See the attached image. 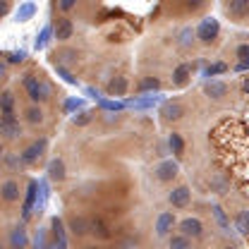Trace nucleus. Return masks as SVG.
<instances>
[{"mask_svg": "<svg viewBox=\"0 0 249 249\" xmlns=\"http://www.w3.org/2000/svg\"><path fill=\"white\" fill-rule=\"evenodd\" d=\"M2 74H5V65H0V77H2Z\"/></svg>", "mask_w": 249, "mask_h": 249, "instance_id": "obj_48", "label": "nucleus"}, {"mask_svg": "<svg viewBox=\"0 0 249 249\" xmlns=\"http://www.w3.org/2000/svg\"><path fill=\"white\" fill-rule=\"evenodd\" d=\"M7 12H10V2L7 0H0V17L7 15Z\"/></svg>", "mask_w": 249, "mask_h": 249, "instance_id": "obj_42", "label": "nucleus"}, {"mask_svg": "<svg viewBox=\"0 0 249 249\" xmlns=\"http://www.w3.org/2000/svg\"><path fill=\"white\" fill-rule=\"evenodd\" d=\"M168 144H170V151H173L175 156H182V154H185V139H182L178 132H173V134H170Z\"/></svg>", "mask_w": 249, "mask_h": 249, "instance_id": "obj_23", "label": "nucleus"}, {"mask_svg": "<svg viewBox=\"0 0 249 249\" xmlns=\"http://www.w3.org/2000/svg\"><path fill=\"white\" fill-rule=\"evenodd\" d=\"M48 196H51L48 182H46V180H38V199H36V206H34L36 213H43V209H46V204H48Z\"/></svg>", "mask_w": 249, "mask_h": 249, "instance_id": "obj_17", "label": "nucleus"}, {"mask_svg": "<svg viewBox=\"0 0 249 249\" xmlns=\"http://www.w3.org/2000/svg\"><path fill=\"white\" fill-rule=\"evenodd\" d=\"M101 103V108H106V110H123L127 103H120V101H108V98H101L98 101Z\"/></svg>", "mask_w": 249, "mask_h": 249, "instance_id": "obj_34", "label": "nucleus"}, {"mask_svg": "<svg viewBox=\"0 0 249 249\" xmlns=\"http://www.w3.org/2000/svg\"><path fill=\"white\" fill-rule=\"evenodd\" d=\"M228 10H230L232 15L242 17V15L249 12V0H230V2H228Z\"/></svg>", "mask_w": 249, "mask_h": 249, "instance_id": "obj_24", "label": "nucleus"}, {"mask_svg": "<svg viewBox=\"0 0 249 249\" xmlns=\"http://www.w3.org/2000/svg\"><path fill=\"white\" fill-rule=\"evenodd\" d=\"M60 58H62V60H67V62H72V60H74V51H65Z\"/></svg>", "mask_w": 249, "mask_h": 249, "instance_id": "obj_44", "label": "nucleus"}, {"mask_svg": "<svg viewBox=\"0 0 249 249\" xmlns=\"http://www.w3.org/2000/svg\"><path fill=\"white\" fill-rule=\"evenodd\" d=\"M0 132H2L7 139H17V137H22V124H19V120L15 118V113H5V115H0Z\"/></svg>", "mask_w": 249, "mask_h": 249, "instance_id": "obj_3", "label": "nucleus"}, {"mask_svg": "<svg viewBox=\"0 0 249 249\" xmlns=\"http://www.w3.org/2000/svg\"><path fill=\"white\" fill-rule=\"evenodd\" d=\"M74 5H77L74 0H62V2H60V10H72Z\"/></svg>", "mask_w": 249, "mask_h": 249, "instance_id": "obj_43", "label": "nucleus"}, {"mask_svg": "<svg viewBox=\"0 0 249 249\" xmlns=\"http://www.w3.org/2000/svg\"><path fill=\"white\" fill-rule=\"evenodd\" d=\"M160 115H163L165 123H175V120H180V118L185 115V106L178 103V101H168V103H163Z\"/></svg>", "mask_w": 249, "mask_h": 249, "instance_id": "obj_6", "label": "nucleus"}, {"mask_svg": "<svg viewBox=\"0 0 249 249\" xmlns=\"http://www.w3.org/2000/svg\"><path fill=\"white\" fill-rule=\"evenodd\" d=\"M189 74H192V65H187V62L178 65L175 72H173V84H175V87H185L187 79H189Z\"/></svg>", "mask_w": 249, "mask_h": 249, "instance_id": "obj_19", "label": "nucleus"}, {"mask_svg": "<svg viewBox=\"0 0 249 249\" xmlns=\"http://www.w3.org/2000/svg\"><path fill=\"white\" fill-rule=\"evenodd\" d=\"M72 123L77 124V127H84V124H89V123H91V113L82 110L79 115H74V118H72Z\"/></svg>", "mask_w": 249, "mask_h": 249, "instance_id": "obj_37", "label": "nucleus"}, {"mask_svg": "<svg viewBox=\"0 0 249 249\" xmlns=\"http://www.w3.org/2000/svg\"><path fill=\"white\" fill-rule=\"evenodd\" d=\"M218 31H220V24H218L216 17H204L201 24L196 27V38L209 46V43H213L218 38Z\"/></svg>", "mask_w": 249, "mask_h": 249, "instance_id": "obj_2", "label": "nucleus"}, {"mask_svg": "<svg viewBox=\"0 0 249 249\" xmlns=\"http://www.w3.org/2000/svg\"><path fill=\"white\" fill-rule=\"evenodd\" d=\"M0 154H2V144H0Z\"/></svg>", "mask_w": 249, "mask_h": 249, "instance_id": "obj_50", "label": "nucleus"}, {"mask_svg": "<svg viewBox=\"0 0 249 249\" xmlns=\"http://www.w3.org/2000/svg\"><path fill=\"white\" fill-rule=\"evenodd\" d=\"M0 196H2L5 201H10V204L17 201V199H19V185H17L15 180H7L5 185L0 187Z\"/></svg>", "mask_w": 249, "mask_h": 249, "instance_id": "obj_18", "label": "nucleus"}, {"mask_svg": "<svg viewBox=\"0 0 249 249\" xmlns=\"http://www.w3.org/2000/svg\"><path fill=\"white\" fill-rule=\"evenodd\" d=\"M192 36H194L192 29H182V34H180V46H189L192 43Z\"/></svg>", "mask_w": 249, "mask_h": 249, "instance_id": "obj_41", "label": "nucleus"}, {"mask_svg": "<svg viewBox=\"0 0 249 249\" xmlns=\"http://www.w3.org/2000/svg\"><path fill=\"white\" fill-rule=\"evenodd\" d=\"M245 70H249V62H240L237 65V72H245Z\"/></svg>", "mask_w": 249, "mask_h": 249, "instance_id": "obj_46", "label": "nucleus"}, {"mask_svg": "<svg viewBox=\"0 0 249 249\" xmlns=\"http://www.w3.org/2000/svg\"><path fill=\"white\" fill-rule=\"evenodd\" d=\"M235 228H237V232H240V235H249V209H247V211H240V213H237Z\"/></svg>", "mask_w": 249, "mask_h": 249, "instance_id": "obj_27", "label": "nucleus"}, {"mask_svg": "<svg viewBox=\"0 0 249 249\" xmlns=\"http://www.w3.org/2000/svg\"><path fill=\"white\" fill-rule=\"evenodd\" d=\"M34 15H36V5H34V2H22V5L17 7V12H15V19H17V22H29Z\"/></svg>", "mask_w": 249, "mask_h": 249, "instance_id": "obj_20", "label": "nucleus"}, {"mask_svg": "<svg viewBox=\"0 0 249 249\" xmlns=\"http://www.w3.org/2000/svg\"><path fill=\"white\" fill-rule=\"evenodd\" d=\"M178 173H180V165H178V160H173V158L160 160L158 168H156V178H158L160 182H170V180H175Z\"/></svg>", "mask_w": 249, "mask_h": 249, "instance_id": "obj_5", "label": "nucleus"}, {"mask_svg": "<svg viewBox=\"0 0 249 249\" xmlns=\"http://www.w3.org/2000/svg\"><path fill=\"white\" fill-rule=\"evenodd\" d=\"M124 91H127V79L124 77H115V79L108 82V93L110 96H124Z\"/></svg>", "mask_w": 249, "mask_h": 249, "instance_id": "obj_22", "label": "nucleus"}, {"mask_svg": "<svg viewBox=\"0 0 249 249\" xmlns=\"http://www.w3.org/2000/svg\"><path fill=\"white\" fill-rule=\"evenodd\" d=\"M48 232H46V228H38V232H36V240H34V249H48Z\"/></svg>", "mask_w": 249, "mask_h": 249, "instance_id": "obj_29", "label": "nucleus"}, {"mask_svg": "<svg viewBox=\"0 0 249 249\" xmlns=\"http://www.w3.org/2000/svg\"><path fill=\"white\" fill-rule=\"evenodd\" d=\"M51 235H53V245L58 249H67V235H65V225L58 216L51 220Z\"/></svg>", "mask_w": 249, "mask_h": 249, "instance_id": "obj_7", "label": "nucleus"}, {"mask_svg": "<svg viewBox=\"0 0 249 249\" xmlns=\"http://www.w3.org/2000/svg\"><path fill=\"white\" fill-rule=\"evenodd\" d=\"M180 232H182L185 237H201L204 225H201L199 218H185V220L180 223Z\"/></svg>", "mask_w": 249, "mask_h": 249, "instance_id": "obj_8", "label": "nucleus"}, {"mask_svg": "<svg viewBox=\"0 0 249 249\" xmlns=\"http://www.w3.org/2000/svg\"><path fill=\"white\" fill-rule=\"evenodd\" d=\"M29 245V235H27V230L19 225V228H15L12 230V235H10V247L12 249H24Z\"/></svg>", "mask_w": 249, "mask_h": 249, "instance_id": "obj_16", "label": "nucleus"}, {"mask_svg": "<svg viewBox=\"0 0 249 249\" xmlns=\"http://www.w3.org/2000/svg\"><path fill=\"white\" fill-rule=\"evenodd\" d=\"M0 113L5 115V113H15V96L10 91L0 93Z\"/></svg>", "mask_w": 249, "mask_h": 249, "instance_id": "obj_25", "label": "nucleus"}, {"mask_svg": "<svg viewBox=\"0 0 249 249\" xmlns=\"http://www.w3.org/2000/svg\"><path fill=\"white\" fill-rule=\"evenodd\" d=\"M27 120H29L31 124H38L41 120H43V110L36 108V106H31L29 110H27Z\"/></svg>", "mask_w": 249, "mask_h": 249, "instance_id": "obj_33", "label": "nucleus"}, {"mask_svg": "<svg viewBox=\"0 0 249 249\" xmlns=\"http://www.w3.org/2000/svg\"><path fill=\"white\" fill-rule=\"evenodd\" d=\"M70 230H72V235H77V237H82V235H87V232H91V223H89L87 218L72 216V218H70Z\"/></svg>", "mask_w": 249, "mask_h": 249, "instance_id": "obj_13", "label": "nucleus"}, {"mask_svg": "<svg viewBox=\"0 0 249 249\" xmlns=\"http://www.w3.org/2000/svg\"><path fill=\"white\" fill-rule=\"evenodd\" d=\"M46 173H48V180H53V182H62L65 175H67V173H65V163H62L60 158H53V160L48 163V170H46Z\"/></svg>", "mask_w": 249, "mask_h": 249, "instance_id": "obj_12", "label": "nucleus"}, {"mask_svg": "<svg viewBox=\"0 0 249 249\" xmlns=\"http://www.w3.org/2000/svg\"><path fill=\"white\" fill-rule=\"evenodd\" d=\"M160 101H163L160 93H149V96H144V98H134V101H129L127 106H129V108H137V110H149V108L158 106Z\"/></svg>", "mask_w": 249, "mask_h": 249, "instance_id": "obj_9", "label": "nucleus"}, {"mask_svg": "<svg viewBox=\"0 0 249 249\" xmlns=\"http://www.w3.org/2000/svg\"><path fill=\"white\" fill-rule=\"evenodd\" d=\"M168 199H170V204H173L175 209H182V206L189 204V189H187V187H175Z\"/></svg>", "mask_w": 249, "mask_h": 249, "instance_id": "obj_14", "label": "nucleus"}, {"mask_svg": "<svg viewBox=\"0 0 249 249\" xmlns=\"http://www.w3.org/2000/svg\"><path fill=\"white\" fill-rule=\"evenodd\" d=\"M225 249H235V247H225Z\"/></svg>", "mask_w": 249, "mask_h": 249, "instance_id": "obj_51", "label": "nucleus"}, {"mask_svg": "<svg viewBox=\"0 0 249 249\" xmlns=\"http://www.w3.org/2000/svg\"><path fill=\"white\" fill-rule=\"evenodd\" d=\"M46 146H48V142L46 139H36L31 146H27L24 151H22V163L24 165H34V163H38L41 160V156L46 151Z\"/></svg>", "mask_w": 249, "mask_h": 249, "instance_id": "obj_4", "label": "nucleus"}, {"mask_svg": "<svg viewBox=\"0 0 249 249\" xmlns=\"http://www.w3.org/2000/svg\"><path fill=\"white\" fill-rule=\"evenodd\" d=\"M158 89H160V82H158V79H156V77H144V79H142V82H139V91L142 93H146V91H158Z\"/></svg>", "mask_w": 249, "mask_h": 249, "instance_id": "obj_28", "label": "nucleus"}, {"mask_svg": "<svg viewBox=\"0 0 249 249\" xmlns=\"http://www.w3.org/2000/svg\"><path fill=\"white\" fill-rule=\"evenodd\" d=\"M170 249H192V240L185 235H175L170 240Z\"/></svg>", "mask_w": 249, "mask_h": 249, "instance_id": "obj_30", "label": "nucleus"}, {"mask_svg": "<svg viewBox=\"0 0 249 249\" xmlns=\"http://www.w3.org/2000/svg\"><path fill=\"white\" fill-rule=\"evenodd\" d=\"M24 58H27V53H24V51H12V53L7 55V60L12 62V65H17V62H24Z\"/></svg>", "mask_w": 249, "mask_h": 249, "instance_id": "obj_38", "label": "nucleus"}, {"mask_svg": "<svg viewBox=\"0 0 249 249\" xmlns=\"http://www.w3.org/2000/svg\"><path fill=\"white\" fill-rule=\"evenodd\" d=\"M36 199H38V182L31 180L29 189H27V201H24V218L31 216V211H34V206H36Z\"/></svg>", "mask_w": 249, "mask_h": 249, "instance_id": "obj_15", "label": "nucleus"}, {"mask_svg": "<svg viewBox=\"0 0 249 249\" xmlns=\"http://www.w3.org/2000/svg\"><path fill=\"white\" fill-rule=\"evenodd\" d=\"M55 67H58V74H60V77L65 79V82H67V84H77V79H74V77H72V74H70V72H67V70H65L62 65H55Z\"/></svg>", "mask_w": 249, "mask_h": 249, "instance_id": "obj_40", "label": "nucleus"}, {"mask_svg": "<svg viewBox=\"0 0 249 249\" xmlns=\"http://www.w3.org/2000/svg\"><path fill=\"white\" fill-rule=\"evenodd\" d=\"M223 72H228V65L225 62H213L204 70V77H216V74H223Z\"/></svg>", "mask_w": 249, "mask_h": 249, "instance_id": "obj_31", "label": "nucleus"}, {"mask_svg": "<svg viewBox=\"0 0 249 249\" xmlns=\"http://www.w3.org/2000/svg\"><path fill=\"white\" fill-rule=\"evenodd\" d=\"M84 249H98V247H84Z\"/></svg>", "mask_w": 249, "mask_h": 249, "instance_id": "obj_49", "label": "nucleus"}, {"mask_svg": "<svg viewBox=\"0 0 249 249\" xmlns=\"http://www.w3.org/2000/svg\"><path fill=\"white\" fill-rule=\"evenodd\" d=\"M51 36H53V27H51V24H46V27L41 29V34L36 36V43H34V46H36V51L46 48V43L51 41Z\"/></svg>", "mask_w": 249, "mask_h": 249, "instance_id": "obj_26", "label": "nucleus"}, {"mask_svg": "<svg viewBox=\"0 0 249 249\" xmlns=\"http://www.w3.org/2000/svg\"><path fill=\"white\" fill-rule=\"evenodd\" d=\"M242 91L249 93V79H245V84H242Z\"/></svg>", "mask_w": 249, "mask_h": 249, "instance_id": "obj_47", "label": "nucleus"}, {"mask_svg": "<svg viewBox=\"0 0 249 249\" xmlns=\"http://www.w3.org/2000/svg\"><path fill=\"white\" fill-rule=\"evenodd\" d=\"M237 58H240V62H249V43L237 46Z\"/></svg>", "mask_w": 249, "mask_h": 249, "instance_id": "obj_39", "label": "nucleus"}, {"mask_svg": "<svg viewBox=\"0 0 249 249\" xmlns=\"http://www.w3.org/2000/svg\"><path fill=\"white\" fill-rule=\"evenodd\" d=\"M204 91L209 93L211 98H223V96L228 93V87H225L223 82H216V79H211V82H206Z\"/></svg>", "mask_w": 249, "mask_h": 249, "instance_id": "obj_21", "label": "nucleus"}, {"mask_svg": "<svg viewBox=\"0 0 249 249\" xmlns=\"http://www.w3.org/2000/svg\"><path fill=\"white\" fill-rule=\"evenodd\" d=\"M72 31H74L72 19L62 17V19H58V24L53 27V36H55L58 41H67V38H72Z\"/></svg>", "mask_w": 249, "mask_h": 249, "instance_id": "obj_10", "label": "nucleus"}, {"mask_svg": "<svg viewBox=\"0 0 249 249\" xmlns=\"http://www.w3.org/2000/svg\"><path fill=\"white\" fill-rule=\"evenodd\" d=\"M87 93H89L91 98H98V101H101V96H98V91H96L93 87H87Z\"/></svg>", "mask_w": 249, "mask_h": 249, "instance_id": "obj_45", "label": "nucleus"}, {"mask_svg": "<svg viewBox=\"0 0 249 249\" xmlns=\"http://www.w3.org/2000/svg\"><path fill=\"white\" fill-rule=\"evenodd\" d=\"M82 108H84V101H82V98H67V101H65V110H67V113L82 110Z\"/></svg>", "mask_w": 249, "mask_h": 249, "instance_id": "obj_35", "label": "nucleus"}, {"mask_svg": "<svg viewBox=\"0 0 249 249\" xmlns=\"http://www.w3.org/2000/svg\"><path fill=\"white\" fill-rule=\"evenodd\" d=\"M213 216H216V220H218V225L223 228V230H230V223H228V216H225V211L220 209V206H213Z\"/></svg>", "mask_w": 249, "mask_h": 249, "instance_id": "obj_32", "label": "nucleus"}, {"mask_svg": "<svg viewBox=\"0 0 249 249\" xmlns=\"http://www.w3.org/2000/svg\"><path fill=\"white\" fill-rule=\"evenodd\" d=\"M24 89H27V93H29V98L34 103L46 101L48 93H51V87H48L46 82H41L38 77H34V74H27V77H24Z\"/></svg>", "mask_w": 249, "mask_h": 249, "instance_id": "obj_1", "label": "nucleus"}, {"mask_svg": "<svg viewBox=\"0 0 249 249\" xmlns=\"http://www.w3.org/2000/svg\"><path fill=\"white\" fill-rule=\"evenodd\" d=\"M91 232L93 235H98V237H108V235H110L108 228H106L101 220H91Z\"/></svg>", "mask_w": 249, "mask_h": 249, "instance_id": "obj_36", "label": "nucleus"}, {"mask_svg": "<svg viewBox=\"0 0 249 249\" xmlns=\"http://www.w3.org/2000/svg\"><path fill=\"white\" fill-rule=\"evenodd\" d=\"M173 225H175V216H173L170 211H165V213H160L158 220H156V232H158L160 237H165V235L173 230Z\"/></svg>", "mask_w": 249, "mask_h": 249, "instance_id": "obj_11", "label": "nucleus"}]
</instances>
